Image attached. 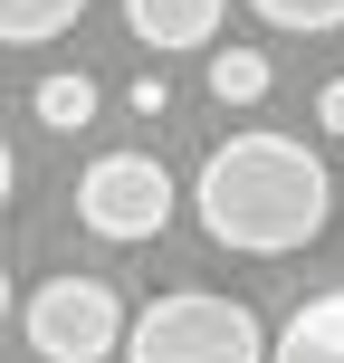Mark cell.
<instances>
[{"label":"cell","instance_id":"9c48e42d","mask_svg":"<svg viewBox=\"0 0 344 363\" xmlns=\"http://www.w3.org/2000/svg\"><path fill=\"white\" fill-rule=\"evenodd\" d=\"M268 86H277V67H268L258 48H220V57H211V96H220V106H258Z\"/></svg>","mask_w":344,"mask_h":363},{"label":"cell","instance_id":"277c9868","mask_svg":"<svg viewBox=\"0 0 344 363\" xmlns=\"http://www.w3.org/2000/svg\"><path fill=\"white\" fill-rule=\"evenodd\" d=\"M77 220L96 239H153L172 220V172L153 153H96L87 182H77Z\"/></svg>","mask_w":344,"mask_h":363},{"label":"cell","instance_id":"4fadbf2b","mask_svg":"<svg viewBox=\"0 0 344 363\" xmlns=\"http://www.w3.org/2000/svg\"><path fill=\"white\" fill-rule=\"evenodd\" d=\"M0 315H10V268H0Z\"/></svg>","mask_w":344,"mask_h":363},{"label":"cell","instance_id":"6da1fadb","mask_svg":"<svg viewBox=\"0 0 344 363\" xmlns=\"http://www.w3.org/2000/svg\"><path fill=\"white\" fill-rule=\"evenodd\" d=\"M192 211L220 249L239 258H287L326 230L335 211V182L296 134H230L211 163L192 172Z\"/></svg>","mask_w":344,"mask_h":363},{"label":"cell","instance_id":"ba28073f","mask_svg":"<svg viewBox=\"0 0 344 363\" xmlns=\"http://www.w3.org/2000/svg\"><path fill=\"white\" fill-rule=\"evenodd\" d=\"M29 106H38L48 134H87V125H96V77H87V67H57V77H38Z\"/></svg>","mask_w":344,"mask_h":363},{"label":"cell","instance_id":"8992f818","mask_svg":"<svg viewBox=\"0 0 344 363\" xmlns=\"http://www.w3.org/2000/svg\"><path fill=\"white\" fill-rule=\"evenodd\" d=\"M125 29L144 48H211L220 38V0H125Z\"/></svg>","mask_w":344,"mask_h":363},{"label":"cell","instance_id":"7c38bea8","mask_svg":"<svg viewBox=\"0 0 344 363\" xmlns=\"http://www.w3.org/2000/svg\"><path fill=\"white\" fill-rule=\"evenodd\" d=\"M10 191H19V163H10V144H0V211H10Z\"/></svg>","mask_w":344,"mask_h":363},{"label":"cell","instance_id":"8fae6325","mask_svg":"<svg viewBox=\"0 0 344 363\" xmlns=\"http://www.w3.org/2000/svg\"><path fill=\"white\" fill-rule=\"evenodd\" d=\"M316 125H326V134H344V77H335L326 96H316Z\"/></svg>","mask_w":344,"mask_h":363},{"label":"cell","instance_id":"52a82bcc","mask_svg":"<svg viewBox=\"0 0 344 363\" xmlns=\"http://www.w3.org/2000/svg\"><path fill=\"white\" fill-rule=\"evenodd\" d=\"M87 19V0H0V48H48Z\"/></svg>","mask_w":344,"mask_h":363},{"label":"cell","instance_id":"7a4b0ae2","mask_svg":"<svg viewBox=\"0 0 344 363\" xmlns=\"http://www.w3.org/2000/svg\"><path fill=\"white\" fill-rule=\"evenodd\" d=\"M125 363H268V335L239 296L220 287H172L144 315H125Z\"/></svg>","mask_w":344,"mask_h":363},{"label":"cell","instance_id":"5b68a950","mask_svg":"<svg viewBox=\"0 0 344 363\" xmlns=\"http://www.w3.org/2000/svg\"><path fill=\"white\" fill-rule=\"evenodd\" d=\"M268 363H344V287H326V296H306V306L277 325V345H268Z\"/></svg>","mask_w":344,"mask_h":363},{"label":"cell","instance_id":"3957f363","mask_svg":"<svg viewBox=\"0 0 344 363\" xmlns=\"http://www.w3.org/2000/svg\"><path fill=\"white\" fill-rule=\"evenodd\" d=\"M19 325H29L38 363H115V345H125V296H115L106 277L67 268V277H48V287H29Z\"/></svg>","mask_w":344,"mask_h":363},{"label":"cell","instance_id":"30bf717a","mask_svg":"<svg viewBox=\"0 0 344 363\" xmlns=\"http://www.w3.org/2000/svg\"><path fill=\"white\" fill-rule=\"evenodd\" d=\"M249 10L258 19H268V29H344V0H249Z\"/></svg>","mask_w":344,"mask_h":363}]
</instances>
